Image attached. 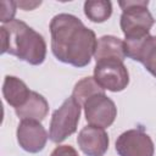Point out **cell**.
<instances>
[{"label":"cell","mask_w":156,"mask_h":156,"mask_svg":"<svg viewBox=\"0 0 156 156\" xmlns=\"http://www.w3.org/2000/svg\"><path fill=\"white\" fill-rule=\"evenodd\" d=\"M51 51L54 56L74 67L89 65L96 48L94 30L69 13H58L50 22Z\"/></svg>","instance_id":"6da1fadb"},{"label":"cell","mask_w":156,"mask_h":156,"mask_svg":"<svg viewBox=\"0 0 156 156\" xmlns=\"http://www.w3.org/2000/svg\"><path fill=\"white\" fill-rule=\"evenodd\" d=\"M1 32V52L13 55L29 65H41L46 56V43L41 34L20 20L4 23Z\"/></svg>","instance_id":"7a4b0ae2"},{"label":"cell","mask_w":156,"mask_h":156,"mask_svg":"<svg viewBox=\"0 0 156 156\" xmlns=\"http://www.w3.org/2000/svg\"><path fill=\"white\" fill-rule=\"evenodd\" d=\"M122 9L119 20L121 29L126 40H139L149 35L155 20L147 10V0H126L119 1Z\"/></svg>","instance_id":"3957f363"},{"label":"cell","mask_w":156,"mask_h":156,"mask_svg":"<svg viewBox=\"0 0 156 156\" xmlns=\"http://www.w3.org/2000/svg\"><path fill=\"white\" fill-rule=\"evenodd\" d=\"M80 110L82 106L71 96L54 111L49 128V138L51 141L56 144L62 143L67 136L72 135L77 130Z\"/></svg>","instance_id":"277c9868"},{"label":"cell","mask_w":156,"mask_h":156,"mask_svg":"<svg viewBox=\"0 0 156 156\" xmlns=\"http://www.w3.org/2000/svg\"><path fill=\"white\" fill-rule=\"evenodd\" d=\"M94 79L104 90L117 93L127 88L129 73L123 61H99L94 67Z\"/></svg>","instance_id":"5b68a950"},{"label":"cell","mask_w":156,"mask_h":156,"mask_svg":"<svg viewBox=\"0 0 156 156\" xmlns=\"http://www.w3.org/2000/svg\"><path fill=\"white\" fill-rule=\"evenodd\" d=\"M83 108L87 122L99 128H108L117 117V107L105 93L89 98L84 102Z\"/></svg>","instance_id":"8992f818"},{"label":"cell","mask_w":156,"mask_h":156,"mask_svg":"<svg viewBox=\"0 0 156 156\" xmlns=\"http://www.w3.org/2000/svg\"><path fill=\"white\" fill-rule=\"evenodd\" d=\"M116 151L119 156H154L155 146L143 129H129L117 138Z\"/></svg>","instance_id":"52a82bcc"},{"label":"cell","mask_w":156,"mask_h":156,"mask_svg":"<svg viewBox=\"0 0 156 156\" xmlns=\"http://www.w3.org/2000/svg\"><path fill=\"white\" fill-rule=\"evenodd\" d=\"M16 135L20 146L30 154L41 151L49 138L41 123L34 119H22L17 127Z\"/></svg>","instance_id":"ba28073f"},{"label":"cell","mask_w":156,"mask_h":156,"mask_svg":"<svg viewBox=\"0 0 156 156\" xmlns=\"http://www.w3.org/2000/svg\"><path fill=\"white\" fill-rule=\"evenodd\" d=\"M126 56L139 61L156 77V35H147L139 40H124Z\"/></svg>","instance_id":"9c48e42d"},{"label":"cell","mask_w":156,"mask_h":156,"mask_svg":"<svg viewBox=\"0 0 156 156\" xmlns=\"http://www.w3.org/2000/svg\"><path fill=\"white\" fill-rule=\"evenodd\" d=\"M79 149L88 156H104L108 149V135L104 128L85 126L77 136Z\"/></svg>","instance_id":"30bf717a"},{"label":"cell","mask_w":156,"mask_h":156,"mask_svg":"<svg viewBox=\"0 0 156 156\" xmlns=\"http://www.w3.org/2000/svg\"><path fill=\"white\" fill-rule=\"evenodd\" d=\"M94 58L95 62L107 61V60L123 61L126 58L124 40L113 35H104L99 38L96 41Z\"/></svg>","instance_id":"8fae6325"},{"label":"cell","mask_w":156,"mask_h":156,"mask_svg":"<svg viewBox=\"0 0 156 156\" xmlns=\"http://www.w3.org/2000/svg\"><path fill=\"white\" fill-rule=\"evenodd\" d=\"M15 112L21 119H34L41 122L49 112V104L43 95L37 91H30L27 101L22 106L15 108Z\"/></svg>","instance_id":"7c38bea8"},{"label":"cell","mask_w":156,"mask_h":156,"mask_svg":"<svg viewBox=\"0 0 156 156\" xmlns=\"http://www.w3.org/2000/svg\"><path fill=\"white\" fill-rule=\"evenodd\" d=\"M30 91L32 90H29L26 83L20 78L15 76L5 77L2 84V95L10 106L15 108L22 106L27 101Z\"/></svg>","instance_id":"4fadbf2b"},{"label":"cell","mask_w":156,"mask_h":156,"mask_svg":"<svg viewBox=\"0 0 156 156\" xmlns=\"http://www.w3.org/2000/svg\"><path fill=\"white\" fill-rule=\"evenodd\" d=\"M84 13L91 22H105L112 15V4L108 0H88L84 2Z\"/></svg>","instance_id":"5bb4252c"},{"label":"cell","mask_w":156,"mask_h":156,"mask_svg":"<svg viewBox=\"0 0 156 156\" xmlns=\"http://www.w3.org/2000/svg\"><path fill=\"white\" fill-rule=\"evenodd\" d=\"M101 93H105V90L95 82L94 77H85L76 83L73 91H72V98L83 107L84 102L89 98H91L95 94H101Z\"/></svg>","instance_id":"9a60e30c"},{"label":"cell","mask_w":156,"mask_h":156,"mask_svg":"<svg viewBox=\"0 0 156 156\" xmlns=\"http://www.w3.org/2000/svg\"><path fill=\"white\" fill-rule=\"evenodd\" d=\"M16 7H17V2L15 1H1V22L4 23H9L13 20V16L16 13Z\"/></svg>","instance_id":"2e32d148"},{"label":"cell","mask_w":156,"mask_h":156,"mask_svg":"<svg viewBox=\"0 0 156 156\" xmlns=\"http://www.w3.org/2000/svg\"><path fill=\"white\" fill-rule=\"evenodd\" d=\"M50 156H79L77 150L71 145H58L54 149Z\"/></svg>","instance_id":"e0dca14e"},{"label":"cell","mask_w":156,"mask_h":156,"mask_svg":"<svg viewBox=\"0 0 156 156\" xmlns=\"http://www.w3.org/2000/svg\"><path fill=\"white\" fill-rule=\"evenodd\" d=\"M41 4V1H35V2H28V1H20V2H17V6H20L21 9H23V10H26V11H28V10H33V9H35L37 6H39Z\"/></svg>","instance_id":"ac0fdd59"}]
</instances>
